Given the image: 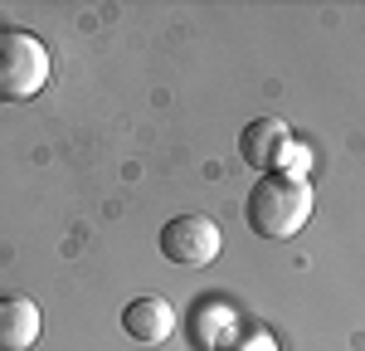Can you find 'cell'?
I'll use <instances>...</instances> for the list:
<instances>
[{
  "label": "cell",
  "instance_id": "cell-6",
  "mask_svg": "<svg viewBox=\"0 0 365 351\" xmlns=\"http://www.w3.org/2000/svg\"><path fill=\"white\" fill-rule=\"evenodd\" d=\"M34 342H39V307L20 292H5L0 297V351H29Z\"/></svg>",
  "mask_w": 365,
  "mask_h": 351
},
{
  "label": "cell",
  "instance_id": "cell-3",
  "mask_svg": "<svg viewBox=\"0 0 365 351\" xmlns=\"http://www.w3.org/2000/svg\"><path fill=\"white\" fill-rule=\"evenodd\" d=\"M225 249V230L215 215H175L161 225V254L180 268H205L220 259Z\"/></svg>",
  "mask_w": 365,
  "mask_h": 351
},
{
  "label": "cell",
  "instance_id": "cell-4",
  "mask_svg": "<svg viewBox=\"0 0 365 351\" xmlns=\"http://www.w3.org/2000/svg\"><path fill=\"white\" fill-rule=\"evenodd\" d=\"M292 142H297V137H292V127H287L282 117H253L249 127H244V137H239V156H244L258 176H268V171H282Z\"/></svg>",
  "mask_w": 365,
  "mask_h": 351
},
{
  "label": "cell",
  "instance_id": "cell-1",
  "mask_svg": "<svg viewBox=\"0 0 365 351\" xmlns=\"http://www.w3.org/2000/svg\"><path fill=\"white\" fill-rule=\"evenodd\" d=\"M317 190L312 176H287V171H268L253 180L249 200H244V220L258 239H292L307 230Z\"/></svg>",
  "mask_w": 365,
  "mask_h": 351
},
{
  "label": "cell",
  "instance_id": "cell-2",
  "mask_svg": "<svg viewBox=\"0 0 365 351\" xmlns=\"http://www.w3.org/2000/svg\"><path fill=\"white\" fill-rule=\"evenodd\" d=\"M49 83V49L25 29H0V103H25Z\"/></svg>",
  "mask_w": 365,
  "mask_h": 351
},
{
  "label": "cell",
  "instance_id": "cell-5",
  "mask_svg": "<svg viewBox=\"0 0 365 351\" xmlns=\"http://www.w3.org/2000/svg\"><path fill=\"white\" fill-rule=\"evenodd\" d=\"M122 332L132 342H141V347H156V342H166L175 332V307L161 292H141V297H132L122 307Z\"/></svg>",
  "mask_w": 365,
  "mask_h": 351
}]
</instances>
